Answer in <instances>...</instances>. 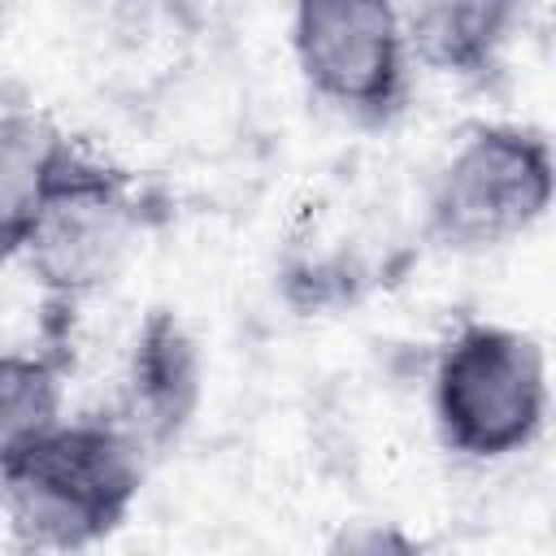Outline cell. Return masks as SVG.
Instances as JSON below:
<instances>
[{"mask_svg":"<svg viewBox=\"0 0 556 556\" xmlns=\"http://www.w3.org/2000/svg\"><path fill=\"white\" fill-rule=\"evenodd\" d=\"M143 486V443L117 421H56L0 465V513L26 547L109 539Z\"/></svg>","mask_w":556,"mask_h":556,"instance_id":"obj_1","label":"cell"},{"mask_svg":"<svg viewBox=\"0 0 556 556\" xmlns=\"http://www.w3.org/2000/svg\"><path fill=\"white\" fill-rule=\"evenodd\" d=\"M430 408L447 452L504 460L526 452L547 421V361L534 334L465 321L434 356Z\"/></svg>","mask_w":556,"mask_h":556,"instance_id":"obj_2","label":"cell"},{"mask_svg":"<svg viewBox=\"0 0 556 556\" xmlns=\"http://www.w3.org/2000/svg\"><path fill=\"white\" fill-rule=\"evenodd\" d=\"M139 226L143 213L130 178L70 143L22 230L13 261H22L48 295L83 300L122 274L139 243Z\"/></svg>","mask_w":556,"mask_h":556,"instance_id":"obj_3","label":"cell"},{"mask_svg":"<svg viewBox=\"0 0 556 556\" xmlns=\"http://www.w3.org/2000/svg\"><path fill=\"white\" fill-rule=\"evenodd\" d=\"M556 165L539 130L491 122L473 126L434 174L426 235L452 252H491L521 239L552 208Z\"/></svg>","mask_w":556,"mask_h":556,"instance_id":"obj_4","label":"cell"},{"mask_svg":"<svg viewBox=\"0 0 556 556\" xmlns=\"http://www.w3.org/2000/svg\"><path fill=\"white\" fill-rule=\"evenodd\" d=\"M291 48L308 91L343 117L378 126L408 100V48L391 0H295Z\"/></svg>","mask_w":556,"mask_h":556,"instance_id":"obj_5","label":"cell"},{"mask_svg":"<svg viewBox=\"0 0 556 556\" xmlns=\"http://www.w3.org/2000/svg\"><path fill=\"white\" fill-rule=\"evenodd\" d=\"M130 430L139 443H169L200 404V352L169 308H152L135 334L126 378Z\"/></svg>","mask_w":556,"mask_h":556,"instance_id":"obj_6","label":"cell"},{"mask_svg":"<svg viewBox=\"0 0 556 556\" xmlns=\"http://www.w3.org/2000/svg\"><path fill=\"white\" fill-rule=\"evenodd\" d=\"M408 61L473 78L495 65L526 0H391Z\"/></svg>","mask_w":556,"mask_h":556,"instance_id":"obj_7","label":"cell"},{"mask_svg":"<svg viewBox=\"0 0 556 556\" xmlns=\"http://www.w3.org/2000/svg\"><path fill=\"white\" fill-rule=\"evenodd\" d=\"M70 143L43 113L0 117V265L17 256L22 230Z\"/></svg>","mask_w":556,"mask_h":556,"instance_id":"obj_8","label":"cell"},{"mask_svg":"<svg viewBox=\"0 0 556 556\" xmlns=\"http://www.w3.org/2000/svg\"><path fill=\"white\" fill-rule=\"evenodd\" d=\"M61 365L43 352H0V465L61 421Z\"/></svg>","mask_w":556,"mask_h":556,"instance_id":"obj_9","label":"cell"}]
</instances>
